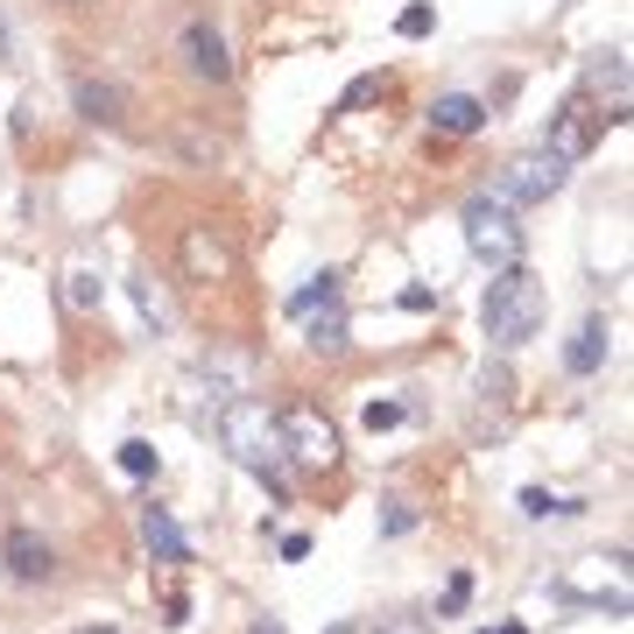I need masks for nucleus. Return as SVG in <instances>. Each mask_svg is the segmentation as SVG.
I'll return each instance as SVG.
<instances>
[{
	"label": "nucleus",
	"mask_w": 634,
	"mask_h": 634,
	"mask_svg": "<svg viewBox=\"0 0 634 634\" xmlns=\"http://www.w3.org/2000/svg\"><path fill=\"white\" fill-rule=\"evenodd\" d=\"M367 634H430V621H409V613H395V621H374Z\"/></svg>",
	"instance_id": "nucleus-26"
},
{
	"label": "nucleus",
	"mask_w": 634,
	"mask_h": 634,
	"mask_svg": "<svg viewBox=\"0 0 634 634\" xmlns=\"http://www.w3.org/2000/svg\"><path fill=\"white\" fill-rule=\"evenodd\" d=\"M522 515L550 522V515H585V501H557V493H543V487H522Z\"/></svg>",
	"instance_id": "nucleus-20"
},
{
	"label": "nucleus",
	"mask_w": 634,
	"mask_h": 634,
	"mask_svg": "<svg viewBox=\"0 0 634 634\" xmlns=\"http://www.w3.org/2000/svg\"><path fill=\"white\" fill-rule=\"evenodd\" d=\"M303 345H311V353H345V311L339 303H324V311L303 318Z\"/></svg>",
	"instance_id": "nucleus-15"
},
{
	"label": "nucleus",
	"mask_w": 634,
	"mask_h": 634,
	"mask_svg": "<svg viewBox=\"0 0 634 634\" xmlns=\"http://www.w3.org/2000/svg\"><path fill=\"white\" fill-rule=\"evenodd\" d=\"M8 571H14V579H29V585H43L56 571V557H50V543L35 529H8Z\"/></svg>",
	"instance_id": "nucleus-10"
},
{
	"label": "nucleus",
	"mask_w": 634,
	"mask_h": 634,
	"mask_svg": "<svg viewBox=\"0 0 634 634\" xmlns=\"http://www.w3.org/2000/svg\"><path fill=\"white\" fill-rule=\"evenodd\" d=\"M177 261H184V276L190 282H233V240L219 233V226H184V240H177Z\"/></svg>",
	"instance_id": "nucleus-7"
},
{
	"label": "nucleus",
	"mask_w": 634,
	"mask_h": 634,
	"mask_svg": "<svg viewBox=\"0 0 634 634\" xmlns=\"http://www.w3.org/2000/svg\"><path fill=\"white\" fill-rule=\"evenodd\" d=\"M479 324H487V339L501 345V353L529 345L536 332H543V282H536L529 268H501L487 303H479Z\"/></svg>",
	"instance_id": "nucleus-2"
},
{
	"label": "nucleus",
	"mask_w": 634,
	"mask_h": 634,
	"mask_svg": "<svg viewBox=\"0 0 634 634\" xmlns=\"http://www.w3.org/2000/svg\"><path fill=\"white\" fill-rule=\"evenodd\" d=\"M184 64L198 71V79H211V85L233 79V56H226V43H219V29H211V22H190L184 29Z\"/></svg>",
	"instance_id": "nucleus-9"
},
{
	"label": "nucleus",
	"mask_w": 634,
	"mask_h": 634,
	"mask_svg": "<svg viewBox=\"0 0 634 634\" xmlns=\"http://www.w3.org/2000/svg\"><path fill=\"white\" fill-rule=\"evenodd\" d=\"M0 56H8V22H0Z\"/></svg>",
	"instance_id": "nucleus-30"
},
{
	"label": "nucleus",
	"mask_w": 634,
	"mask_h": 634,
	"mask_svg": "<svg viewBox=\"0 0 634 634\" xmlns=\"http://www.w3.org/2000/svg\"><path fill=\"white\" fill-rule=\"evenodd\" d=\"M501 634H529V627H515V621H508V627H501Z\"/></svg>",
	"instance_id": "nucleus-31"
},
{
	"label": "nucleus",
	"mask_w": 634,
	"mask_h": 634,
	"mask_svg": "<svg viewBox=\"0 0 634 634\" xmlns=\"http://www.w3.org/2000/svg\"><path fill=\"white\" fill-rule=\"evenodd\" d=\"M472 600V579H466V571H458V579L445 585V613H458V606H466Z\"/></svg>",
	"instance_id": "nucleus-28"
},
{
	"label": "nucleus",
	"mask_w": 634,
	"mask_h": 634,
	"mask_svg": "<svg viewBox=\"0 0 634 634\" xmlns=\"http://www.w3.org/2000/svg\"><path fill=\"white\" fill-rule=\"evenodd\" d=\"M557 592L585 600V606H606V613H627V557H579V564H564Z\"/></svg>",
	"instance_id": "nucleus-5"
},
{
	"label": "nucleus",
	"mask_w": 634,
	"mask_h": 634,
	"mask_svg": "<svg viewBox=\"0 0 634 634\" xmlns=\"http://www.w3.org/2000/svg\"><path fill=\"white\" fill-rule=\"evenodd\" d=\"M219 445L233 451L254 479H268V493H276V501H290V451H282V430L268 423L261 402H247V395L219 402Z\"/></svg>",
	"instance_id": "nucleus-1"
},
{
	"label": "nucleus",
	"mask_w": 634,
	"mask_h": 634,
	"mask_svg": "<svg viewBox=\"0 0 634 634\" xmlns=\"http://www.w3.org/2000/svg\"><path fill=\"white\" fill-rule=\"evenodd\" d=\"M142 536H148V550H156V564H184V557H190L184 529L169 522V508H142Z\"/></svg>",
	"instance_id": "nucleus-13"
},
{
	"label": "nucleus",
	"mask_w": 634,
	"mask_h": 634,
	"mask_svg": "<svg viewBox=\"0 0 634 634\" xmlns=\"http://www.w3.org/2000/svg\"><path fill=\"white\" fill-rule=\"evenodd\" d=\"M402 416H409L402 402H367V430H374V437H381V430H395Z\"/></svg>",
	"instance_id": "nucleus-22"
},
{
	"label": "nucleus",
	"mask_w": 634,
	"mask_h": 634,
	"mask_svg": "<svg viewBox=\"0 0 634 634\" xmlns=\"http://www.w3.org/2000/svg\"><path fill=\"white\" fill-rule=\"evenodd\" d=\"M479 395H487V402H508V395H515V374H508V367H487V381H479Z\"/></svg>",
	"instance_id": "nucleus-24"
},
{
	"label": "nucleus",
	"mask_w": 634,
	"mask_h": 634,
	"mask_svg": "<svg viewBox=\"0 0 634 634\" xmlns=\"http://www.w3.org/2000/svg\"><path fill=\"white\" fill-rule=\"evenodd\" d=\"M121 472L156 479V445H148V437H127V445H121Z\"/></svg>",
	"instance_id": "nucleus-21"
},
{
	"label": "nucleus",
	"mask_w": 634,
	"mask_h": 634,
	"mask_svg": "<svg viewBox=\"0 0 634 634\" xmlns=\"http://www.w3.org/2000/svg\"><path fill=\"white\" fill-rule=\"evenodd\" d=\"M466 247H472L479 261H493V268H515V261H522V226H515L508 205L472 198L466 205Z\"/></svg>",
	"instance_id": "nucleus-6"
},
{
	"label": "nucleus",
	"mask_w": 634,
	"mask_h": 634,
	"mask_svg": "<svg viewBox=\"0 0 634 634\" xmlns=\"http://www.w3.org/2000/svg\"><path fill=\"white\" fill-rule=\"evenodd\" d=\"M100 297H106V282L92 276V268H71V276H64V303H71V311H100Z\"/></svg>",
	"instance_id": "nucleus-18"
},
{
	"label": "nucleus",
	"mask_w": 634,
	"mask_h": 634,
	"mask_svg": "<svg viewBox=\"0 0 634 634\" xmlns=\"http://www.w3.org/2000/svg\"><path fill=\"white\" fill-rule=\"evenodd\" d=\"M430 127L437 134H479V127H487V106H479L472 92H445V100L430 106Z\"/></svg>",
	"instance_id": "nucleus-12"
},
{
	"label": "nucleus",
	"mask_w": 634,
	"mask_h": 634,
	"mask_svg": "<svg viewBox=\"0 0 634 634\" xmlns=\"http://www.w3.org/2000/svg\"><path fill=\"white\" fill-rule=\"evenodd\" d=\"M592 142H600V113H592V100H585V92H579V100H564V113H557V121H550V156L557 163H585L592 156Z\"/></svg>",
	"instance_id": "nucleus-8"
},
{
	"label": "nucleus",
	"mask_w": 634,
	"mask_h": 634,
	"mask_svg": "<svg viewBox=\"0 0 634 634\" xmlns=\"http://www.w3.org/2000/svg\"><path fill=\"white\" fill-rule=\"evenodd\" d=\"M254 634H282V627H276V621H261V627H254Z\"/></svg>",
	"instance_id": "nucleus-29"
},
{
	"label": "nucleus",
	"mask_w": 634,
	"mask_h": 634,
	"mask_svg": "<svg viewBox=\"0 0 634 634\" xmlns=\"http://www.w3.org/2000/svg\"><path fill=\"white\" fill-rule=\"evenodd\" d=\"M276 430H282V451H290V466H311V472H332V466H339V430L324 423V409H311V402L282 409Z\"/></svg>",
	"instance_id": "nucleus-3"
},
{
	"label": "nucleus",
	"mask_w": 634,
	"mask_h": 634,
	"mask_svg": "<svg viewBox=\"0 0 634 634\" xmlns=\"http://www.w3.org/2000/svg\"><path fill=\"white\" fill-rule=\"evenodd\" d=\"M79 113L92 127H121L127 121V92L113 79H79Z\"/></svg>",
	"instance_id": "nucleus-11"
},
{
	"label": "nucleus",
	"mask_w": 634,
	"mask_h": 634,
	"mask_svg": "<svg viewBox=\"0 0 634 634\" xmlns=\"http://www.w3.org/2000/svg\"><path fill=\"white\" fill-rule=\"evenodd\" d=\"M324 303H339V276H332V268H324V276H311V282L290 297V318H311V311H324Z\"/></svg>",
	"instance_id": "nucleus-17"
},
{
	"label": "nucleus",
	"mask_w": 634,
	"mask_h": 634,
	"mask_svg": "<svg viewBox=\"0 0 634 634\" xmlns=\"http://www.w3.org/2000/svg\"><path fill=\"white\" fill-rule=\"evenodd\" d=\"M592 92H613V113H627V56L621 50L592 56Z\"/></svg>",
	"instance_id": "nucleus-16"
},
{
	"label": "nucleus",
	"mask_w": 634,
	"mask_h": 634,
	"mask_svg": "<svg viewBox=\"0 0 634 634\" xmlns=\"http://www.w3.org/2000/svg\"><path fill=\"white\" fill-rule=\"evenodd\" d=\"M134 311H142V324H148V332H169V297L156 290V282H134Z\"/></svg>",
	"instance_id": "nucleus-19"
},
{
	"label": "nucleus",
	"mask_w": 634,
	"mask_h": 634,
	"mask_svg": "<svg viewBox=\"0 0 634 634\" xmlns=\"http://www.w3.org/2000/svg\"><path fill=\"white\" fill-rule=\"evenodd\" d=\"M395 29L416 43V35H430V29H437V14H430V8H402V22H395Z\"/></svg>",
	"instance_id": "nucleus-23"
},
{
	"label": "nucleus",
	"mask_w": 634,
	"mask_h": 634,
	"mask_svg": "<svg viewBox=\"0 0 634 634\" xmlns=\"http://www.w3.org/2000/svg\"><path fill=\"white\" fill-rule=\"evenodd\" d=\"M409 522H416L409 501H388V508H381V529H388V536H409Z\"/></svg>",
	"instance_id": "nucleus-25"
},
{
	"label": "nucleus",
	"mask_w": 634,
	"mask_h": 634,
	"mask_svg": "<svg viewBox=\"0 0 634 634\" xmlns=\"http://www.w3.org/2000/svg\"><path fill=\"white\" fill-rule=\"evenodd\" d=\"M564 177H571V169L557 163L550 148H536V156H515L501 177H493L487 198H493V205H508V211H522V205H543L550 190H564Z\"/></svg>",
	"instance_id": "nucleus-4"
},
{
	"label": "nucleus",
	"mask_w": 634,
	"mask_h": 634,
	"mask_svg": "<svg viewBox=\"0 0 634 634\" xmlns=\"http://www.w3.org/2000/svg\"><path fill=\"white\" fill-rule=\"evenodd\" d=\"M564 367H571V374H600V367H606V318H585V324H579Z\"/></svg>",
	"instance_id": "nucleus-14"
},
{
	"label": "nucleus",
	"mask_w": 634,
	"mask_h": 634,
	"mask_svg": "<svg viewBox=\"0 0 634 634\" xmlns=\"http://www.w3.org/2000/svg\"><path fill=\"white\" fill-rule=\"evenodd\" d=\"M374 92H381V79H360L353 92H345V100H339V113H353V106H367L374 100Z\"/></svg>",
	"instance_id": "nucleus-27"
}]
</instances>
